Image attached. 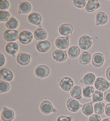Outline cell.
I'll return each mask as SVG.
<instances>
[{
	"mask_svg": "<svg viewBox=\"0 0 110 121\" xmlns=\"http://www.w3.org/2000/svg\"><path fill=\"white\" fill-rule=\"evenodd\" d=\"M50 73L49 67L45 65H40L38 66L35 70V74L37 79H42L48 77Z\"/></svg>",
	"mask_w": 110,
	"mask_h": 121,
	"instance_id": "cell-1",
	"label": "cell"
},
{
	"mask_svg": "<svg viewBox=\"0 0 110 121\" xmlns=\"http://www.w3.org/2000/svg\"><path fill=\"white\" fill-rule=\"evenodd\" d=\"M40 110L42 113L49 115L52 113H56L57 110L55 108L53 104L48 100H45L40 105Z\"/></svg>",
	"mask_w": 110,
	"mask_h": 121,
	"instance_id": "cell-2",
	"label": "cell"
},
{
	"mask_svg": "<svg viewBox=\"0 0 110 121\" xmlns=\"http://www.w3.org/2000/svg\"><path fill=\"white\" fill-rule=\"evenodd\" d=\"M93 43V39L90 36L87 35H82L79 39V45L81 49L87 50L91 47Z\"/></svg>",
	"mask_w": 110,
	"mask_h": 121,
	"instance_id": "cell-3",
	"label": "cell"
},
{
	"mask_svg": "<svg viewBox=\"0 0 110 121\" xmlns=\"http://www.w3.org/2000/svg\"><path fill=\"white\" fill-rule=\"evenodd\" d=\"M59 86L63 91L69 92L70 91L73 87L74 86V82L71 78L65 76L60 80L59 82Z\"/></svg>",
	"mask_w": 110,
	"mask_h": 121,
	"instance_id": "cell-4",
	"label": "cell"
},
{
	"mask_svg": "<svg viewBox=\"0 0 110 121\" xmlns=\"http://www.w3.org/2000/svg\"><path fill=\"white\" fill-rule=\"evenodd\" d=\"M95 88L97 90L101 92H105L109 90L110 87V83L102 77H98L95 82Z\"/></svg>",
	"mask_w": 110,
	"mask_h": 121,
	"instance_id": "cell-5",
	"label": "cell"
},
{
	"mask_svg": "<svg viewBox=\"0 0 110 121\" xmlns=\"http://www.w3.org/2000/svg\"><path fill=\"white\" fill-rule=\"evenodd\" d=\"M33 37V34L31 31L25 30L20 33L18 37V41L22 44L27 45L32 41Z\"/></svg>",
	"mask_w": 110,
	"mask_h": 121,
	"instance_id": "cell-6",
	"label": "cell"
},
{
	"mask_svg": "<svg viewBox=\"0 0 110 121\" xmlns=\"http://www.w3.org/2000/svg\"><path fill=\"white\" fill-rule=\"evenodd\" d=\"M67 109L72 112H77L82 107L83 105L80 103L77 100L70 98L68 99L66 102Z\"/></svg>",
	"mask_w": 110,
	"mask_h": 121,
	"instance_id": "cell-7",
	"label": "cell"
},
{
	"mask_svg": "<svg viewBox=\"0 0 110 121\" xmlns=\"http://www.w3.org/2000/svg\"><path fill=\"white\" fill-rule=\"evenodd\" d=\"M15 117V112L13 109L4 107L2 110L1 118L2 121H12Z\"/></svg>",
	"mask_w": 110,
	"mask_h": 121,
	"instance_id": "cell-8",
	"label": "cell"
},
{
	"mask_svg": "<svg viewBox=\"0 0 110 121\" xmlns=\"http://www.w3.org/2000/svg\"><path fill=\"white\" fill-rule=\"evenodd\" d=\"M20 33L17 30H8L3 33V39L8 42H15L18 39Z\"/></svg>",
	"mask_w": 110,
	"mask_h": 121,
	"instance_id": "cell-9",
	"label": "cell"
},
{
	"mask_svg": "<svg viewBox=\"0 0 110 121\" xmlns=\"http://www.w3.org/2000/svg\"><path fill=\"white\" fill-rule=\"evenodd\" d=\"M105 60V56L100 52H96L92 56L91 63L93 66L99 68L103 65Z\"/></svg>",
	"mask_w": 110,
	"mask_h": 121,
	"instance_id": "cell-10",
	"label": "cell"
},
{
	"mask_svg": "<svg viewBox=\"0 0 110 121\" xmlns=\"http://www.w3.org/2000/svg\"><path fill=\"white\" fill-rule=\"evenodd\" d=\"M74 30L73 26L69 23L63 24L59 27L58 32L61 36L68 37L72 34Z\"/></svg>",
	"mask_w": 110,
	"mask_h": 121,
	"instance_id": "cell-11",
	"label": "cell"
},
{
	"mask_svg": "<svg viewBox=\"0 0 110 121\" xmlns=\"http://www.w3.org/2000/svg\"><path fill=\"white\" fill-rule=\"evenodd\" d=\"M68 57L67 52L64 50L57 49L52 53V58L55 61L59 62H62L65 61Z\"/></svg>",
	"mask_w": 110,
	"mask_h": 121,
	"instance_id": "cell-12",
	"label": "cell"
},
{
	"mask_svg": "<svg viewBox=\"0 0 110 121\" xmlns=\"http://www.w3.org/2000/svg\"><path fill=\"white\" fill-rule=\"evenodd\" d=\"M54 44L58 49L65 50L68 48L70 44L69 39L68 37H59L55 39Z\"/></svg>",
	"mask_w": 110,
	"mask_h": 121,
	"instance_id": "cell-13",
	"label": "cell"
},
{
	"mask_svg": "<svg viewBox=\"0 0 110 121\" xmlns=\"http://www.w3.org/2000/svg\"><path fill=\"white\" fill-rule=\"evenodd\" d=\"M31 57L29 54L25 52L20 53L17 56L16 61L20 66H26L30 63Z\"/></svg>",
	"mask_w": 110,
	"mask_h": 121,
	"instance_id": "cell-14",
	"label": "cell"
},
{
	"mask_svg": "<svg viewBox=\"0 0 110 121\" xmlns=\"http://www.w3.org/2000/svg\"><path fill=\"white\" fill-rule=\"evenodd\" d=\"M96 75L93 73H88L83 76L81 80H80L79 82L85 85H89L92 86L95 84L96 80Z\"/></svg>",
	"mask_w": 110,
	"mask_h": 121,
	"instance_id": "cell-15",
	"label": "cell"
},
{
	"mask_svg": "<svg viewBox=\"0 0 110 121\" xmlns=\"http://www.w3.org/2000/svg\"><path fill=\"white\" fill-rule=\"evenodd\" d=\"M35 47L37 50L40 53H46L50 50L51 48V43L48 40L37 42Z\"/></svg>",
	"mask_w": 110,
	"mask_h": 121,
	"instance_id": "cell-16",
	"label": "cell"
},
{
	"mask_svg": "<svg viewBox=\"0 0 110 121\" xmlns=\"http://www.w3.org/2000/svg\"><path fill=\"white\" fill-rule=\"evenodd\" d=\"M27 20L32 25L39 26L41 24L43 17L41 14L38 12H32L27 17Z\"/></svg>",
	"mask_w": 110,
	"mask_h": 121,
	"instance_id": "cell-17",
	"label": "cell"
},
{
	"mask_svg": "<svg viewBox=\"0 0 110 121\" xmlns=\"http://www.w3.org/2000/svg\"><path fill=\"white\" fill-rule=\"evenodd\" d=\"M0 78L1 80L11 82L14 80V75L13 72L9 69L3 68L0 70Z\"/></svg>",
	"mask_w": 110,
	"mask_h": 121,
	"instance_id": "cell-18",
	"label": "cell"
},
{
	"mask_svg": "<svg viewBox=\"0 0 110 121\" xmlns=\"http://www.w3.org/2000/svg\"><path fill=\"white\" fill-rule=\"evenodd\" d=\"M97 26L104 25L108 22L109 17L107 14L104 12L99 11L97 12L95 17Z\"/></svg>",
	"mask_w": 110,
	"mask_h": 121,
	"instance_id": "cell-19",
	"label": "cell"
},
{
	"mask_svg": "<svg viewBox=\"0 0 110 121\" xmlns=\"http://www.w3.org/2000/svg\"><path fill=\"white\" fill-rule=\"evenodd\" d=\"M20 47L16 42H9L5 46V50L6 52L9 55L15 57L19 50Z\"/></svg>",
	"mask_w": 110,
	"mask_h": 121,
	"instance_id": "cell-20",
	"label": "cell"
},
{
	"mask_svg": "<svg viewBox=\"0 0 110 121\" xmlns=\"http://www.w3.org/2000/svg\"><path fill=\"white\" fill-rule=\"evenodd\" d=\"M33 36L35 40L39 41H43L46 40L47 37V33L43 28L39 27L36 29L33 33Z\"/></svg>",
	"mask_w": 110,
	"mask_h": 121,
	"instance_id": "cell-21",
	"label": "cell"
},
{
	"mask_svg": "<svg viewBox=\"0 0 110 121\" xmlns=\"http://www.w3.org/2000/svg\"><path fill=\"white\" fill-rule=\"evenodd\" d=\"M100 3L97 0H89L85 7V10L89 13H92L100 7Z\"/></svg>",
	"mask_w": 110,
	"mask_h": 121,
	"instance_id": "cell-22",
	"label": "cell"
},
{
	"mask_svg": "<svg viewBox=\"0 0 110 121\" xmlns=\"http://www.w3.org/2000/svg\"><path fill=\"white\" fill-rule=\"evenodd\" d=\"M32 5L30 3L27 1H24L20 4L18 8V14L29 13L32 10Z\"/></svg>",
	"mask_w": 110,
	"mask_h": 121,
	"instance_id": "cell-23",
	"label": "cell"
},
{
	"mask_svg": "<svg viewBox=\"0 0 110 121\" xmlns=\"http://www.w3.org/2000/svg\"><path fill=\"white\" fill-rule=\"evenodd\" d=\"M70 95L71 98L76 99L77 100L81 99L83 97L81 87L79 85H75L70 91Z\"/></svg>",
	"mask_w": 110,
	"mask_h": 121,
	"instance_id": "cell-24",
	"label": "cell"
},
{
	"mask_svg": "<svg viewBox=\"0 0 110 121\" xmlns=\"http://www.w3.org/2000/svg\"><path fill=\"white\" fill-rule=\"evenodd\" d=\"M93 104H94L93 102L91 101L83 105L82 107V112L84 115L86 116H90L94 114V108Z\"/></svg>",
	"mask_w": 110,
	"mask_h": 121,
	"instance_id": "cell-25",
	"label": "cell"
},
{
	"mask_svg": "<svg viewBox=\"0 0 110 121\" xmlns=\"http://www.w3.org/2000/svg\"><path fill=\"white\" fill-rule=\"evenodd\" d=\"M92 58L91 53L87 51L83 52L80 56L79 62L83 65H87L91 61Z\"/></svg>",
	"mask_w": 110,
	"mask_h": 121,
	"instance_id": "cell-26",
	"label": "cell"
},
{
	"mask_svg": "<svg viewBox=\"0 0 110 121\" xmlns=\"http://www.w3.org/2000/svg\"><path fill=\"white\" fill-rule=\"evenodd\" d=\"M80 53H81V49L77 45L72 46L69 48L68 50V55L72 59H75L79 57Z\"/></svg>",
	"mask_w": 110,
	"mask_h": 121,
	"instance_id": "cell-27",
	"label": "cell"
},
{
	"mask_svg": "<svg viewBox=\"0 0 110 121\" xmlns=\"http://www.w3.org/2000/svg\"><path fill=\"white\" fill-rule=\"evenodd\" d=\"M95 87L89 85H85L82 88V94L85 98H90L95 92Z\"/></svg>",
	"mask_w": 110,
	"mask_h": 121,
	"instance_id": "cell-28",
	"label": "cell"
},
{
	"mask_svg": "<svg viewBox=\"0 0 110 121\" xmlns=\"http://www.w3.org/2000/svg\"><path fill=\"white\" fill-rule=\"evenodd\" d=\"M5 26L9 30H15L19 26V22L16 18L11 17L5 23Z\"/></svg>",
	"mask_w": 110,
	"mask_h": 121,
	"instance_id": "cell-29",
	"label": "cell"
},
{
	"mask_svg": "<svg viewBox=\"0 0 110 121\" xmlns=\"http://www.w3.org/2000/svg\"><path fill=\"white\" fill-rule=\"evenodd\" d=\"M105 104L103 102H99V103H96L94 104V112L95 114L98 115H101L105 112Z\"/></svg>",
	"mask_w": 110,
	"mask_h": 121,
	"instance_id": "cell-30",
	"label": "cell"
},
{
	"mask_svg": "<svg viewBox=\"0 0 110 121\" xmlns=\"http://www.w3.org/2000/svg\"><path fill=\"white\" fill-rule=\"evenodd\" d=\"M104 99V95L103 92L95 90L92 97V101L93 103L101 102Z\"/></svg>",
	"mask_w": 110,
	"mask_h": 121,
	"instance_id": "cell-31",
	"label": "cell"
},
{
	"mask_svg": "<svg viewBox=\"0 0 110 121\" xmlns=\"http://www.w3.org/2000/svg\"><path fill=\"white\" fill-rule=\"evenodd\" d=\"M10 90V84L7 81H0V93H5L8 92Z\"/></svg>",
	"mask_w": 110,
	"mask_h": 121,
	"instance_id": "cell-32",
	"label": "cell"
},
{
	"mask_svg": "<svg viewBox=\"0 0 110 121\" xmlns=\"http://www.w3.org/2000/svg\"><path fill=\"white\" fill-rule=\"evenodd\" d=\"M10 17L11 14L7 10L0 11V21L1 22H7L11 18Z\"/></svg>",
	"mask_w": 110,
	"mask_h": 121,
	"instance_id": "cell-33",
	"label": "cell"
},
{
	"mask_svg": "<svg viewBox=\"0 0 110 121\" xmlns=\"http://www.w3.org/2000/svg\"><path fill=\"white\" fill-rule=\"evenodd\" d=\"M87 2L88 1L86 0H74L73 1V4L75 6V7L79 9L85 8Z\"/></svg>",
	"mask_w": 110,
	"mask_h": 121,
	"instance_id": "cell-34",
	"label": "cell"
},
{
	"mask_svg": "<svg viewBox=\"0 0 110 121\" xmlns=\"http://www.w3.org/2000/svg\"><path fill=\"white\" fill-rule=\"evenodd\" d=\"M10 2L7 0H1L0 1V10L1 11H5L9 9Z\"/></svg>",
	"mask_w": 110,
	"mask_h": 121,
	"instance_id": "cell-35",
	"label": "cell"
},
{
	"mask_svg": "<svg viewBox=\"0 0 110 121\" xmlns=\"http://www.w3.org/2000/svg\"><path fill=\"white\" fill-rule=\"evenodd\" d=\"M73 117L71 116L61 115L57 118L56 121H72Z\"/></svg>",
	"mask_w": 110,
	"mask_h": 121,
	"instance_id": "cell-36",
	"label": "cell"
},
{
	"mask_svg": "<svg viewBox=\"0 0 110 121\" xmlns=\"http://www.w3.org/2000/svg\"><path fill=\"white\" fill-rule=\"evenodd\" d=\"M88 121H101V118L99 115L94 114L89 117Z\"/></svg>",
	"mask_w": 110,
	"mask_h": 121,
	"instance_id": "cell-37",
	"label": "cell"
},
{
	"mask_svg": "<svg viewBox=\"0 0 110 121\" xmlns=\"http://www.w3.org/2000/svg\"><path fill=\"white\" fill-rule=\"evenodd\" d=\"M104 95L105 101L108 103H110V89L106 91L104 93Z\"/></svg>",
	"mask_w": 110,
	"mask_h": 121,
	"instance_id": "cell-38",
	"label": "cell"
},
{
	"mask_svg": "<svg viewBox=\"0 0 110 121\" xmlns=\"http://www.w3.org/2000/svg\"><path fill=\"white\" fill-rule=\"evenodd\" d=\"M6 62V59L5 56L2 52H0V66L2 67L5 65Z\"/></svg>",
	"mask_w": 110,
	"mask_h": 121,
	"instance_id": "cell-39",
	"label": "cell"
},
{
	"mask_svg": "<svg viewBox=\"0 0 110 121\" xmlns=\"http://www.w3.org/2000/svg\"><path fill=\"white\" fill-rule=\"evenodd\" d=\"M105 113L106 115L110 117V103H109L107 105H106Z\"/></svg>",
	"mask_w": 110,
	"mask_h": 121,
	"instance_id": "cell-40",
	"label": "cell"
},
{
	"mask_svg": "<svg viewBox=\"0 0 110 121\" xmlns=\"http://www.w3.org/2000/svg\"><path fill=\"white\" fill-rule=\"evenodd\" d=\"M105 75L107 80L110 81V66L109 67L106 69V70Z\"/></svg>",
	"mask_w": 110,
	"mask_h": 121,
	"instance_id": "cell-41",
	"label": "cell"
},
{
	"mask_svg": "<svg viewBox=\"0 0 110 121\" xmlns=\"http://www.w3.org/2000/svg\"><path fill=\"white\" fill-rule=\"evenodd\" d=\"M101 121H110V118H105L103 119Z\"/></svg>",
	"mask_w": 110,
	"mask_h": 121,
	"instance_id": "cell-42",
	"label": "cell"
}]
</instances>
